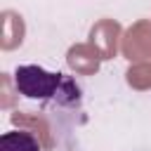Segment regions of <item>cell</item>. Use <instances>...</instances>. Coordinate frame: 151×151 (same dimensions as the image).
<instances>
[{"mask_svg": "<svg viewBox=\"0 0 151 151\" xmlns=\"http://www.w3.org/2000/svg\"><path fill=\"white\" fill-rule=\"evenodd\" d=\"M14 85L28 99H57L59 104H76L80 99V90L71 78L40 66H19L14 71Z\"/></svg>", "mask_w": 151, "mask_h": 151, "instance_id": "obj_1", "label": "cell"}, {"mask_svg": "<svg viewBox=\"0 0 151 151\" xmlns=\"http://www.w3.org/2000/svg\"><path fill=\"white\" fill-rule=\"evenodd\" d=\"M0 151H40V144L31 132L9 130L0 137Z\"/></svg>", "mask_w": 151, "mask_h": 151, "instance_id": "obj_2", "label": "cell"}]
</instances>
